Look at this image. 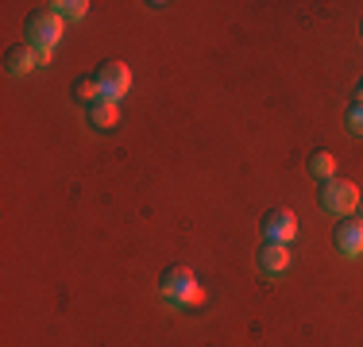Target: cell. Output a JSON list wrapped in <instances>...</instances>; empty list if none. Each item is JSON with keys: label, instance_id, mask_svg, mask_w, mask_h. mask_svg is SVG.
Returning a JSON list of instances; mask_svg holds the SVG:
<instances>
[{"label": "cell", "instance_id": "cell-1", "mask_svg": "<svg viewBox=\"0 0 363 347\" xmlns=\"http://www.w3.org/2000/svg\"><path fill=\"white\" fill-rule=\"evenodd\" d=\"M58 39H62V20H58V12L50 4L47 8H35V12L28 16V23H23V42H28V47L39 55V66L50 62Z\"/></svg>", "mask_w": 363, "mask_h": 347}, {"label": "cell", "instance_id": "cell-2", "mask_svg": "<svg viewBox=\"0 0 363 347\" xmlns=\"http://www.w3.org/2000/svg\"><path fill=\"white\" fill-rule=\"evenodd\" d=\"M317 201H321V208L328 216H348L352 208H359V189L352 186L348 178H328L321 181V189H317Z\"/></svg>", "mask_w": 363, "mask_h": 347}, {"label": "cell", "instance_id": "cell-3", "mask_svg": "<svg viewBox=\"0 0 363 347\" xmlns=\"http://www.w3.org/2000/svg\"><path fill=\"white\" fill-rule=\"evenodd\" d=\"M159 290L167 301H174V305H189V301H197V278L189 266H167L159 278Z\"/></svg>", "mask_w": 363, "mask_h": 347}, {"label": "cell", "instance_id": "cell-4", "mask_svg": "<svg viewBox=\"0 0 363 347\" xmlns=\"http://www.w3.org/2000/svg\"><path fill=\"white\" fill-rule=\"evenodd\" d=\"M97 85H101V93H105V97H124L128 93V85H132V74H128V66L120 62V58H105V62L97 66Z\"/></svg>", "mask_w": 363, "mask_h": 347}, {"label": "cell", "instance_id": "cell-5", "mask_svg": "<svg viewBox=\"0 0 363 347\" xmlns=\"http://www.w3.org/2000/svg\"><path fill=\"white\" fill-rule=\"evenodd\" d=\"M294 232H298V220H294L290 208H271L263 216V239L267 243H290Z\"/></svg>", "mask_w": 363, "mask_h": 347}, {"label": "cell", "instance_id": "cell-6", "mask_svg": "<svg viewBox=\"0 0 363 347\" xmlns=\"http://www.w3.org/2000/svg\"><path fill=\"white\" fill-rule=\"evenodd\" d=\"M333 243H336L340 255L359 258L363 255V220H348V216H344V220L333 228Z\"/></svg>", "mask_w": 363, "mask_h": 347}, {"label": "cell", "instance_id": "cell-7", "mask_svg": "<svg viewBox=\"0 0 363 347\" xmlns=\"http://www.w3.org/2000/svg\"><path fill=\"white\" fill-rule=\"evenodd\" d=\"M116 116H120L116 97H105V93H101L97 101H89V104H85V120H89V124L97 127V132H105V127H112V124H116Z\"/></svg>", "mask_w": 363, "mask_h": 347}, {"label": "cell", "instance_id": "cell-8", "mask_svg": "<svg viewBox=\"0 0 363 347\" xmlns=\"http://www.w3.org/2000/svg\"><path fill=\"white\" fill-rule=\"evenodd\" d=\"M39 66V55L28 47V42H12V47L4 50V69L12 77H20V74H28V69H35Z\"/></svg>", "mask_w": 363, "mask_h": 347}, {"label": "cell", "instance_id": "cell-9", "mask_svg": "<svg viewBox=\"0 0 363 347\" xmlns=\"http://www.w3.org/2000/svg\"><path fill=\"white\" fill-rule=\"evenodd\" d=\"M259 266H263L267 274H282L290 266V251L286 243H263L259 247Z\"/></svg>", "mask_w": 363, "mask_h": 347}, {"label": "cell", "instance_id": "cell-10", "mask_svg": "<svg viewBox=\"0 0 363 347\" xmlns=\"http://www.w3.org/2000/svg\"><path fill=\"white\" fill-rule=\"evenodd\" d=\"M70 89H74V101L82 104V108H85L89 101H97V97H101L97 77H74V85H70Z\"/></svg>", "mask_w": 363, "mask_h": 347}, {"label": "cell", "instance_id": "cell-11", "mask_svg": "<svg viewBox=\"0 0 363 347\" xmlns=\"http://www.w3.org/2000/svg\"><path fill=\"white\" fill-rule=\"evenodd\" d=\"M309 170H313L321 181L336 178V159H333V151H313V154H309Z\"/></svg>", "mask_w": 363, "mask_h": 347}, {"label": "cell", "instance_id": "cell-12", "mask_svg": "<svg viewBox=\"0 0 363 347\" xmlns=\"http://www.w3.org/2000/svg\"><path fill=\"white\" fill-rule=\"evenodd\" d=\"M58 12V20H85V12H89V4H85V0H55V4H50Z\"/></svg>", "mask_w": 363, "mask_h": 347}, {"label": "cell", "instance_id": "cell-13", "mask_svg": "<svg viewBox=\"0 0 363 347\" xmlns=\"http://www.w3.org/2000/svg\"><path fill=\"white\" fill-rule=\"evenodd\" d=\"M344 124H348L352 135H363V101H352L348 112H344Z\"/></svg>", "mask_w": 363, "mask_h": 347}, {"label": "cell", "instance_id": "cell-14", "mask_svg": "<svg viewBox=\"0 0 363 347\" xmlns=\"http://www.w3.org/2000/svg\"><path fill=\"white\" fill-rule=\"evenodd\" d=\"M356 93H359V101H363V81H359V89H356Z\"/></svg>", "mask_w": 363, "mask_h": 347}, {"label": "cell", "instance_id": "cell-15", "mask_svg": "<svg viewBox=\"0 0 363 347\" xmlns=\"http://www.w3.org/2000/svg\"><path fill=\"white\" fill-rule=\"evenodd\" d=\"M359 212H363V197H359ZM359 220H363V216H359Z\"/></svg>", "mask_w": 363, "mask_h": 347}, {"label": "cell", "instance_id": "cell-16", "mask_svg": "<svg viewBox=\"0 0 363 347\" xmlns=\"http://www.w3.org/2000/svg\"><path fill=\"white\" fill-rule=\"evenodd\" d=\"M359 35H363V23H359Z\"/></svg>", "mask_w": 363, "mask_h": 347}]
</instances>
